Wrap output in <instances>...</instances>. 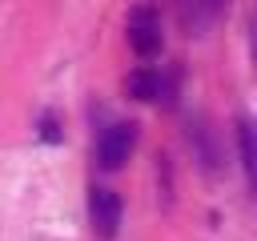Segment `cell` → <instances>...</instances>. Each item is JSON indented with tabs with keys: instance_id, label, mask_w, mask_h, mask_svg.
<instances>
[{
	"instance_id": "obj_3",
	"label": "cell",
	"mask_w": 257,
	"mask_h": 241,
	"mask_svg": "<svg viewBox=\"0 0 257 241\" xmlns=\"http://www.w3.org/2000/svg\"><path fill=\"white\" fill-rule=\"evenodd\" d=\"M88 213H92V225L100 237H116L120 229V197L104 185H92L88 189Z\"/></svg>"
},
{
	"instance_id": "obj_7",
	"label": "cell",
	"mask_w": 257,
	"mask_h": 241,
	"mask_svg": "<svg viewBox=\"0 0 257 241\" xmlns=\"http://www.w3.org/2000/svg\"><path fill=\"white\" fill-rule=\"evenodd\" d=\"M44 141H60V129H56V120H44V133H40Z\"/></svg>"
},
{
	"instance_id": "obj_5",
	"label": "cell",
	"mask_w": 257,
	"mask_h": 241,
	"mask_svg": "<svg viewBox=\"0 0 257 241\" xmlns=\"http://www.w3.org/2000/svg\"><path fill=\"white\" fill-rule=\"evenodd\" d=\"M237 145H241V165H245V177L257 193V129L253 120H237Z\"/></svg>"
},
{
	"instance_id": "obj_6",
	"label": "cell",
	"mask_w": 257,
	"mask_h": 241,
	"mask_svg": "<svg viewBox=\"0 0 257 241\" xmlns=\"http://www.w3.org/2000/svg\"><path fill=\"white\" fill-rule=\"evenodd\" d=\"M161 76L153 72V68H137V72H128V80H124V88H128V96L133 100H161Z\"/></svg>"
},
{
	"instance_id": "obj_2",
	"label": "cell",
	"mask_w": 257,
	"mask_h": 241,
	"mask_svg": "<svg viewBox=\"0 0 257 241\" xmlns=\"http://www.w3.org/2000/svg\"><path fill=\"white\" fill-rule=\"evenodd\" d=\"M133 145H137V125H128V120L108 125L96 141V165L100 169H120L133 157Z\"/></svg>"
},
{
	"instance_id": "obj_9",
	"label": "cell",
	"mask_w": 257,
	"mask_h": 241,
	"mask_svg": "<svg viewBox=\"0 0 257 241\" xmlns=\"http://www.w3.org/2000/svg\"><path fill=\"white\" fill-rule=\"evenodd\" d=\"M213 4H221V0H213Z\"/></svg>"
},
{
	"instance_id": "obj_4",
	"label": "cell",
	"mask_w": 257,
	"mask_h": 241,
	"mask_svg": "<svg viewBox=\"0 0 257 241\" xmlns=\"http://www.w3.org/2000/svg\"><path fill=\"white\" fill-rule=\"evenodd\" d=\"M189 137H193V149H197V161L205 165V173H221V153H217V141H213V133H209L201 120H193Z\"/></svg>"
},
{
	"instance_id": "obj_8",
	"label": "cell",
	"mask_w": 257,
	"mask_h": 241,
	"mask_svg": "<svg viewBox=\"0 0 257 241\" xmlns=\"http://www.w3.org/2000/svg\"><path fill=\"white\" fill-rule=\"evenodd\" d=\"M249 48H253V64H257V16H253V32H249Z\"/></svg>"
},
{
	"instance_id": "obj_1",
	"label": "cell",
	"mask_w": 257,
	"mask_h": 241,
	"mask_svg": "<svg viewBox=\"0 0 257 241\" xmlns=\"http://www.w3.org/2000/svg\"><path fill=\"white\" fill-rule=\"evenodd\" d=\"M128 44L141 60L157 56L161 52V20H157V8L153 4H137L128 12Z\"/></svg>"
}]
</instances>
